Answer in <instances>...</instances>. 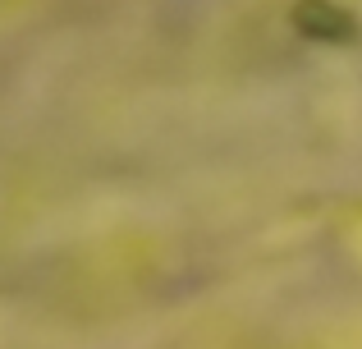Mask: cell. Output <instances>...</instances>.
I'll return each instance as SVG.
<instances>
[{"mask_svg":"<svg viewBox=\"0 0 362 349\" xmlns=\"http://www.w3.org/2000/svg\"><path fill=\"white\" fill-rule=\"evenodd\" d=\"M293 18H298V28L308 37H349L354 33V18H349L344 9H335L330 0H308Z\"/></svg>","mask_w":362,"mask_h":349,"instance_id":"1","label":"cell"}]
</instances>
